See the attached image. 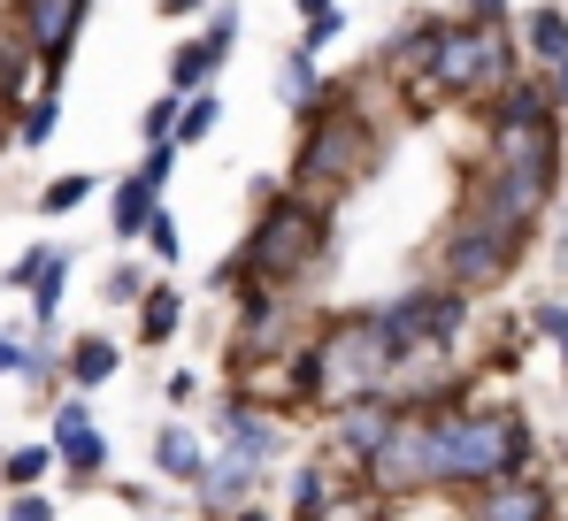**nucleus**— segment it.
<instances>
[{
  "mask_svg": "<svg viewBox=\"0 0 568 521\" xmlns=\"http://www.w3.org/2000/svg\"><path fill=\"white\" fill-rule=\"evenodd\" d=\"M331 254H338V207L284 192V176H254V223H246L239 254H223L231 260V292L239 284H270V292L300 299L331 268Z\"/></svg>",
  "mask_w": 568,
  "mask_h": 521,
  "instance_id": "nucleus-1",
  "label": "nucleus"
},
{
  "mask_svg": "<svg viewBox=\"0 0 568 521\" xmlns=\"http://www.w3.org/2000/svg\"><path fill=\"white\" fill-rule=\"evenodd\" d=\"M538 468V422L507 399H469L430 415V499H469L499 476Z\"/></svg>",
  "mask_w": 568,
  "mask_h": 521,
  "instance_id": "nucleus-2",
  "label": "nucleus"
},
{
  "mask_svg": "<svg viewBox=\"0 0 568 521\" xmlns=\"http://www.w3.org/2000/svg\"><path fill=\"white\" fill-rule=\"evenodd\" d=\"M399 353L384 338L377 307H323L307 346L292 353V376H300V415H338V407H362L384 399Z\"/></svg>",
  "mask_w": 568,
  "mask_h": 521,
  "instance_id": "nucleus-3",
  "label": "nucleus"
},
{
  "mask_svg": "<svg viewBox=\"0 0 568 521\" xmlns=\"http://www.w3.org/2000/svg\"><path fill=\"white\" fill-rule=\"evenodd\" d=\"M377 154H384V131H377V115L362 108V78H331L323 108L300 115V146H292L284 192L338 207V200H354V192L369 184Z\"/></svg>",
  "mask_w": 568,
  "mask_h": 521,
  "instance_id": "nucleus-4",
  "label": "nucleus"
},
{
  "mask_svg": "<svg viewBox=\"0 0 568 521\" xmlns=\"http://www.w3.org/2000/svg\"><path fill=\"white\" fill-rule=\"evenodd\" d=\"M561 170H568V139L561 123H523V131H484V154L462 170V200L530 231L546 223L554 192H561Z\"/></svg>",
  "mask_w": 568,
  "mask_h": 521,
  "instance_id": "nucleus-5",
  "label": "nucleus"
},
{
  "mask_svg": "<svg viewBox=\"0 0 568 521\" xmlns=\"http://www.w3.org/2000/svg\"><path fill=\"white\" fill-rule=\"evenodd\" d=\"M523 78V47L507 23H462V16H438L430 23V54H423V78L399 85L407 115H430V108H484L499 85Z\"/></svg>",
  "mask_w": 568,
  "mask_h": 521,
  "instance_id": "nucleus-6",
  "label": "nucleus"
},
{
  "mask_svg": "<svg viewBox=\"0 0 568 521\" xmlns=\"http://www.w3.org/2000/svg\"><path fill=\"white\" fill-rule=\"evenodd\" d=\"M523 260H530V231H515V223L484 215L469 200H454V215H446V231H438V284L484 299V292H499Z\"/></svg>",
  "mask_w": 568,
  "mask_h": 521,
  "instance_id": "nucleus-7",
  "label": "nucleus"
},
{
  "mask_svg": "<svg viewBox=\"0 0 568 521\" xmlns=\"http://www.w3.org/2000/svg\"><path fill=\"white\" fill-rule=\"evenodd\" d=\"M377 323H384V338H392V353H423V346L454 353L462 330L476 323V299L454 292V284H438V276H415L407 292L377 299Z\"/></svg>",
  "mask_w": 568,
  "mask_h": 521,
  "instance_id": "nucleus-8",
  "label": "nucleus"
},
{
  "mask_svg": "<svg viewBox=\"0 0 568 521\" xmlns=\"http://www.w3.org/2000/svg\"><path fill=\"white\" fill-rule=\"evenodd\" d=\"M85 16H93V0H8L0 31H16V39L31 47L39 85L62 92V78H70V54H78V39H85Z\"/></svg>",
  "mask_w": 568,
  "mask_h": 521,
  "instance_id": "nucleus-9",
  "label": "nucleus"
},
{
  "mask_svg": "<svg viewBox=\"0 0 568 521\" xmlns=\"http://www.w3.org/2000/svg\"><path fill=\"white\" fill-rule=\"evenodd\" d=\"M47 452H54V468H62V483L70 491H93L100 476H108V437H100V415L93 399H78V391H54V407H47Z\"/></svg>",
  "mask_w": 568,
  "mask_h": 521,
  "instance_id": "nucleus-10",
  "label": "nucleus"
},
{
  "mask_svg": "<svg viewBox=\"0 0 568 521\" xmlns=\"http://www.w3.org/2000/svg\"><path fill=\"white\" fill-rule=\"evenodd\" d=\"M170 176H178V146H146V154H139V170L108 184V238H115L123 254H131V246H139V231L154 223V207H162Z\"/></svg>",
  "mask_w": 568,
  "mask_h": 521,
  "instance_id": "nucleus-11",
  "label": "nucleus"
},
{
  "mask_svg": "<svg viewBox=\"0 0 568 521\" xmlns=\"http://www.w3.org/2000/svg\"><path fill=\"white\" fill-rule=\"evenodd\" d=\"M207 430H215V445H223V452H246V460H254V468H270V476H277L284 445H292L284 415H270L262 399H246L239 384L215 399V422H207Z\"/></svg>",
  "mask_w": 568,
  "mask_h": 521,
  "instance_id": "nucleus-12",
  "label": "nucleus"
},
{
  "mask_svg": "<svg viewBox=\"0 0 568 521\" xmlns=\"http://www.w3.org/2000/svg\"><path fill=\"white\" fill-rule=\"evenodd\" d=\"M392 422H399V407H392V399H362V407L323 415V460H331L338 476H362V460L392 437Z\"/></svg>",
  "mask_w": 568,
  "mask_h": 521,
  "instance_id": "nucleus-13",
  "label": "nucleus"
},
{
  "mask_svg": "<svg viewBox=\"0 0 568 521\" xmlns=\"http://www.w3.org/2000/svg\"><path fill=\"white\" fill-rule=\"evenodd\" d=\"M262 491H270V468H254L246 452H223V445H215V452H207V476L192 483L185 499H192L200 521H223V514H239V507H254Z\"/></svg>",
  "mask_w": 568,
  "mask_h": 521,
  "instance_id": "nucleus-14",
  "label": "nucleus"
},
{
  "mask_svg": "<svg viewBox=\"0 0 568 521\" xmlns=\"http://www.w3.org/2000/svg\"><path fill=\"white\" fill-rule=\"evenodd\" d=\"M462 521H561V499H554V483L530 468V476H499V483H484L462 499Z\"/></svg>",
  "mask_w": 568,
  "mask_h": 521,
  "instance_id": "nucleus-15",
  "label": "nucleus"
},
{
  "mask_svg": "<svg viewBox=\"0 0 568 521\" xmlns=\"http://www.w3.org/2000/svg\"><path fill=\"white\" fill-rule=\"evenodd\" d=\"M123 338H108V330H70V346H62V391H78V399H93L100 384H115L123 376Z\"/></svg>",
  "mask_w": 568,
  "mask_h": 521,
  "instance_id": "nucleus-16",
  "label": "nucleus"
},
{
  "mask_svg": "<svg viewBox=\"0 0 568 521\" xmlns=\"http://www.w3.org/2000/svg\"><path fill=\"white\" fill-rule=\"evenodd\" d=\"M507 31H515V47H523V70H538V78H546V70H554V62L568 54V8H561V0H538V8H523Z\"/></svg>",
  "mask_w": 568,
  "mask_h": 521,
  "instance_id": "nucleus-17",
  "label": "nucleus"
},
{
  "mask_svg": "<svg viewBox=\"0 0 568 521\" xmlns=\"http://www.w3.org/2000/svg\"><path fill=\"white\" fill-rule=\"evenodd\" d=\"M338 483H354V476H338L323 452L292 460V468H284V521H315L331 499H338Z\"/></svg>",
  "mask_w": 568,
  "mask_h": 521,
  "instance_id": "nucleus-18",
  "label": "nucleus"
},
{
  "mask_svg": "<svg viewBox=\"0 0 568 521\" xmlns=\"http://www.w3.org/2000/svg\"><path fill=\"white\" fill-rule=\"evenodd\" d=\"M185 315H192V292H178V284H162V276H154V284H146V299L131 307V338H139L146 353H162L178 330H185Z\"/></svg>",
  "mask_w": 568,
  "mask_h": 521,
  "instance_id": "nucleus-19",
  "label": "nucleus"
},
{
  "mask_svg": "<svg viewBox=\"0 0 568 521\" xmlns=\"http://www.w3.org/2000/svg\"><path fill=\"white\" fill-rule=\"evenodd\" d=\"M70 268H78V260L54 246V254H47V268L31 276V292H23V299H31V338H39V346H62V299H70Z\"/></svg>",
  "mask_w": 568,
  "mask_h": 521,
  "instance_id": "nucleus-20",
  "label": "nucleus"
},
{
  "mask_svg": "<svg viewBox=\"0 0 568 521\" xmlns=\"http://www.w3.org/2000/svg\"><path fill=\"white\" fill-rule=\"evenodd\" d=\"M207 437L192 430V422H162L154 430V468H162V483H178V491H192L200 476H207Z\"/></svg>",
  "mask_w": 568,
  "mask_h": 521,
  "instance_id": "nucleus-21",
  "label": "nucleus"
},
{
  "mask_svg": "<svg viewBox=\"0 0 568 521\" xmlns=\"http://www.w3.org/2000/svg\"><path fill=\"white\" fill-rule=\"evenodd\" d=\"M223 62H231V54H215V47L192 31V39H178V47H170V62H162V92L192 100V92H207L215 78H223Z\"/></svg>",
  "mask_w": 568,
  "mask_h": 521,
  "instance_id": "nucleus-22",
  "label": "nucleus"
},
{
  "mask_svg": "<svg viewBox=\"0 0 568 521\" xmlns=\"http://www.w3.org/2000/svg\"><path fill=\"white\" fill-rule=\"evenodd\" d=\"M39 92V62H31V47L16 39V31H0V139H8V123H16V108Z\"/></svg>",
  "mask_w": 568,
  "mask_h": 521,
  "instance_id": "nucleus-23",
  "label": "nucleus"
},
{
  "mask_svg": "<svg viewBox=\"0 0 568 521\" xmlns=\"http://www.w3.org/2000/svg\"><path fill=\"white\" fill-rule=\"evenodd\" d=\"M323 92H331L323 62H315V54H300V47H284V54H277V100L292 108V115H315V108H323Z\"/></svg>",
  "mask_w": 568,
  "mask_h": 521,
  "instance_id": "nucleus-24",
  "label": "nucleus"
},
{
  "mask_svg": "<svg viewBox=\"0 0 568 521\" xmlns=\"http://www.w3.org/2000/svg\"><path fill=\"white\" fill-rule=\"evenodd\" d=\"M54 131H62V92H47V85H39L31 100H23V108H16V123H8V139H16L23 154H39V146H47Z\"/></svg>",
  "mask_w": 568,
  "mask_h": 521,
  "instance_id": "nucleus-25",
  "label": "nucleus"
},
{
  "mask_svg": "<svg viewBox=\"0 0 568 521\" xmlns=\"http://www.w3.org/2000/svg\"><path fill=\"white\" fill-rule=\"evenodd\" d=\"M47 476H54L47 437H39V445H8V452H0V499H8V491H39Z\"/></svg>",
  "mask_w": 568,
  "mask_h": 521,
  "instance_id": "nucleus-26",
  "label": "nucleus"
},
{
  "mask_svg": "<svg viewBox=\"0 0 568 521\" xmlns=\"http://www.w3.org/2000/svg\"><path fill=\"white\" fill-rule=\"evenodd\" d=\"M215 123H223V100H215V85H207V92H192L185 108H178V131H170V146H178V154L207 146V139H215Z\"/></svg>",
  "mask_w": 568,
  "mask_h": 521,
  "instance_id": "nucleus-27",
  "label": "nucleus"
},
{
  "mask_svg": "<svg viewBox=\"0 0 568 521\" xmlns=\"http://www.w3.org/2000/svg\"><path fill=\"white\" fill-rule=\"evenodd\" d=\"M146 284H154V276H146V260H108V276H100V307H123V315H131V307H139V299H146Z\"/></svg>",
  "mask_w": 568,
  "mask_h": 521,
  "instance_id": "nucleus-28",
  "label": "nucleus"
},
{
  "mask_svg": "<svg viewBox=\"0 0 568 521\" xmlns=\"http://www.w3.org/2000/svg\"><path fill=\"white\" fill-rule=\"evenodd\" d=\"M100 192L93 170H70V176H47V192H39V215H78L85 200Z\"/></svg>",
  "mask_w": 568,
  "mask_h": 521,
  "instance_id": "nucleus-29",
  "label": "nucleus"
},
{
  "mask_svg": "<svg viewBox=\"0 0 568 521\" xmlns=\"http://www.w3.org/2000/svg\"><path fill=\"white\" fill-rule=\"evenodd\" d=\"M139 246L162 260V268H178V260H185V231H178V215H170V207H154V223L139 231Z\"/></svg>",
  "mask_w": 568,
  "mask_h": 521,
  "instance_id": "nucleus-30",
  "label": "nucleus"
},
{
  "mask_svg": "<svg viewBox=\"0 0 568 521\" xmlns=\"http://www.w3.org/2000/svg\"><path fill=\"white\" fill-rule=\"evenodd\" d=\"M315 521H392V507H384V499H369L362 483H338V499H331Z\"/></svg>",
  "mask_w": 568,
  "mask_h": 521,
  "instance_id": "nucleus-31",
  "label": "nucleus"
},
{
  "mask_svg": "<svg viewBox=\"0 0 568 521\" xmlns=\"http://www.w3.org/2000/svg\"><path fill=\"white\" fill-rule=\"evenodd\" d=\"M178 108H185L178 92H154V100L139 108V139H146V146H170V131H178Z\"/></svg>",
  "mask_w": 568,
  "mask_h": 521,
  "instance_id": "nucleus-32",
  "label": "nucleus"
},
{
  "mask_svg": "<svg viewBox=\"0 0 568 521\" xmlns=\"http://www.w3.org/2000/svg\"><path fill=\"white\" fill-rule=\"evenodd\" d=\"M523 338H568V299H530V315H523Z\"/></svg>",
  "mask_w": 568,
  "mask_h": 521,
  "instance_id": "nucleus-33",
  "label": "nucleus"
},
{
  "mask_svg": "<svg viewBox=\"0 0 568 521\" xmlns=\"http://www.w3.org/2000/svg\"><path fill=\"white\" fill-rule=\"evenodd\" d=\"M200 39H207L215 54H231V47H239V0H215V8L200 16Z\"/></svg>",
  "mask_w": 568,
  "mask_h": 521,
  "instance_id": "nucleus-34",
  "label": "nucleus"
},
{
  "mask_svg": "<svg viewBox=\"0 0 568 521\" xmlns=\"http://www.w3.org/2000/svg\"><path fill=\"white\" fill-rule=\"evenodd\" d=\"M338 31H346V16H338V8H331V16H307V23H300V39H292V47H300V54H315V62H323V47H331V39H338Z\"/></svg>",
  "mask_w": 568,
  "mask_h": 521,
  "instance_id": "nucleus-35",
  "label": "nucleus"
},
{
  "mask_svg": "<svg viewBox=\"0 0 568 521\" xmlns=\"http://www.w3.org/2000/svg\"><path fill=\"white\" fill-rule=\"evenodd\" d=\"M0 521H62V514H54L47 491H8V499H0Z\"/></svg>",
  "mask_w": 568,
  "mask_h": 521,
  "instance_id": "nucleus-36",
  "label": "nucleus"
},
{
  "mask_svg": "<svg viewBox=\"0 0 568 521\" xmlns=\"http://www.w3.org/2000/svg\"><path fill=\"white\" fill-rule=\"evenodd\" d=\"M162 399H170V415H185V407L207 399V384H200L192 368H170V376H162Z\"/></svg>",
  "mask_w": 568,
  "mask_h": 521,
  "instance_id": "nucleus-37",
  "label": "nucleus"
},
{
  "mask_svg": "<svg viewBox=\"0 0 568 521\" xmlns=\"http://www.w3.org/2000/svg\"><path fill=\"white\" fill-rule=\"evenodd\" d=\"M47 254H54V246H23V254L0 268V284H8V292H31V276L47 268Z\"/></svg>",
  "mask_w": 568,
  "mask_h": 521,
  "instance_id": "nucleus-38",
  "label": "nucleus"
},
{
  "mask_svg": "<svg viewBox=\"0 0 568 521\" xmlns=\"http://www.w3.org/2000/svg\"><path fill=\"white\" fill-rule=\"evenodd\" d=\"M207 8H215V0H154L162 23H192V16H207Z\"/></svg>",
  "mask_w": 568,
  "mask_h": 521,
  "instance_id": "nucleus-39",
  "label": "nucleus"
},
{
  "mask_svg": "<svg viewBox=\"0 0 568 521\" xmlns=\"http://www.w3.org/2000/svg\"><path fill=\"white\" fill-rule=\"evenodd\" d=\"M462 23H507V0H462Z\"/></svg>",
  "mask_w": 568,
  "mask_h": 521,
  "instance_id": "nucleus-40",
  "label": "nucleus"
},
{
  "mask_svg": "<svg viewBox=\"0 0 568 521\" xmlns=\"http://www.w3.org/2000/svg\"><path fill=\"white\" fill-rule=\"evenodd\" d=\"M546 92H554V108H568V54L554 62V70H546Z\"/></svg>",
  "mask_w": 568,
  "mask_h": 521,
  "instance_id": "nucleus-41",
  "label": "nucleus"
},
{
  "mask_svg": "<svg viewBox=\"0 0 568 521\" xmlns=\"http://www.w3.org/2000/svg\"><path fill=\"white\" fill-rule=\"evenodd\" d=\"M292 8H300V23H307V16H331L338 0H292Z\"/></svg>",
  "mask_w": 568,
  "mask_h": 521,
  "instance_id": "nucleus-42",
  "label": "nucleus"
},
{
  "mask_svg": "<svg viewBox=\"0 0 568 521\" xmlns=\"http://www.w3.org/2000/svg\"><path fill=\"white\" fill-rule=\"evenodd\" d=\"M223 521H277V514H270V507L254 499V507H239V514H223Z\"/></svg>",
  "mask_w": 568,
  "mask_h": 521,
  "instance_id": "nucleus-43",
  "label": "nucleus"
},
{
  "mask_svg": "<svg viewBox=\"0 0 568 521\" xmlns=\"http://www.w3.org/2000/svg\"><path fill=\"white\" fill-rule=\"evenodd\" d=\"M554 268L568 276V223H561V238H554Z\"/></svg>",
  "mask_w": 568,
  "mask_h": 521,
  "instance_id": "nucleus-44",
  "label": "nucleus"
},
{
  "mask_svg": "<svg viewBox=\"0 0 568 521\" xmlns=\"http://www.w3.org/2000/svg\"><path fill=\"white\" fill-rule=\"evenodd\" d=\"M561 376H568V338H561Z\"/></svg>",
  "mask_w": 568,
  "mask_h": 521,
  "instance_id": "nucleus-45",
  "label": "nucleus"
}]
</instances>
